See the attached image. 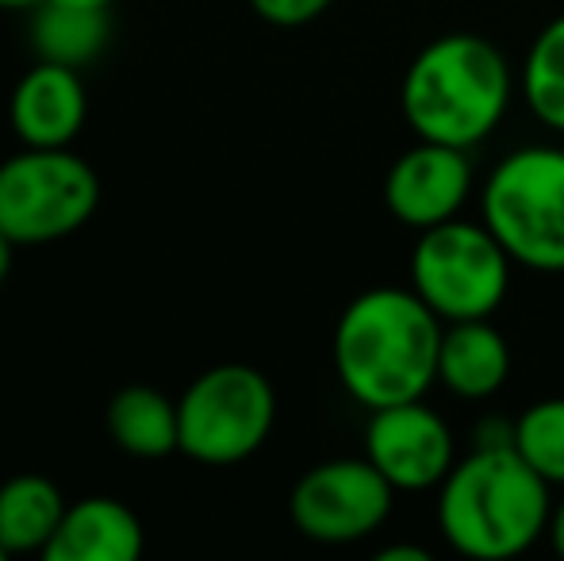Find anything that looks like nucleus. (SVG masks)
I'll use <instances>...</instances> for the list:
<instances>
[{
	"instance_id": "1",
	"label": "nucleus",
	"mask_w": 564,
	"mask_h": 561,
	"mask_svg": "<svg viewBox=\"0 0 564 561\" xmlns=\"http://www.w3.org/2000/svg\"><path fill=\"white\" fill-rule=\"evenodd\" d=\"M446 323L415 289L377 284L346 304L335 327V374L361 408L423 400L438 381V350Z\"/></svg>"
},
{
	"instance_id": "2",
	"label": "nucleus",
	"mask_w": 564,
	"mask_h": 561,
	"mask_svg": "<svg viewBox=\"0 0 564 561\" xmlns=\"http://www.w3.org/2000/svg\"><path fill=\"white\" fill-rule=\"evenodd\" d=\"M550 481L519 450L476 446L438 485V527L457 554L476 561L519 558L545 539Z\"/></svg>"
},
{
	"instance_id": "3",
	"label": "nucleus",
	"mask_w": 564,
	"mask_h": 561,
	"mask_svg": "<svg viewBox=\"0 0 564 561\" xmlns=\"http://www.w3.org/2000/svg\"><path fill=\"white\" fill-rule=\"evenodd\" d=\"M514 74L491 39L453 31L415 54L403 74L400 108L408 128L426 142L473 150L503 123Z\"/></svg>"
},
{
	"instance_id": "4",
	"label": "nucleus",
	"mask_w": 564,
	"mask_h": 561,
	"mask_svg": "<svg viewBox=\"0 0 564 561\" xmlns=\"http://www.w3.org/2000/svg\"><path fill=\"white\" fill-rule=\"evenodd\" d=\"M480 219L511 255L534 273H564V150L519 147L488 173Z\"/></svg>"
},
{
	"instance_id": "5",
	"label": "nucleus",
	"mask_w": 564,
	"mask_h": 561,
	"mask_svg": "<svg viewBox=\"0 0 564 561\" xmlns=\"http://www.w3.org/2000/svg\"><path fill=\"white\" fill-rule=\"evenodd\" d=\"M511 255L488 224L446 219L419 231L411 250V289L431 304L442 323L491 320L511 289Z\"/></svg>"
},
{
	"instance_id": "6",
	"label": "nucleus",
	"mask_w": 564,
	"mask_h": 561,
	"mask_svg": "<svg viewBox=\"0 0 564 561\" xmlns=\"http://www.w3.org/2000/svg\"><path fill=\"white\" fill-rule=\"evenodd\" d=\"M100 204V181L69 147H23L0 162V231L15 247L82 231Z\"/></svg>"
},
{
	"instance_id": "7",
	"label": "nucleus",
	"mask_w": 564,
	"mask_h": 561,
	"mask_svg": "<svg viewBox=\"0 0 564 561\" xmlns=\"http://www.w3.org/2000/svg\"><path fill=\"white\" fill-rule=\"evenodd\" d=\"M181 454L204 465L246 462L265 446L276 420V392L269 377L242 362L200 374L177 400Z\"/></svg>"
},
{
	"instance_id": "8",
	"label": "nucleus",
	"mask_w": 564,
	"mask_h": 561,
	"mask_svg": "<svg viewBox=\"0 0 564 561\" xmlns=\"http://www.w3.org/2000/svg\"><path fill=\"white\" fill-rule=\"evenodd\" d=\"M392 481L369 457H330L296 481L289 516L304 539L346 547L380 531L392 516Z\"/></svg>"
},
{
	"instance_id": "9",
	"label": "nucleus",
	"mask_w": 564,
	"mask_h": 561,
	"mask_svg": "<svg viewBox=\"0 0 564 561\" xmlns=\"http://www.w3.org/2000/svg\"><path fill=\"white\" fill-rule=\"evenodd\" d=\"M365 457L392 481L395 493L438 488L457 465L449 423L423 400L377 408L365 427Z\"/></svg>"
},
{
	"instance_id": "10",
	"label": "nucleus",
	"mask_w": 564,
	"mask_h": 561,
	"mask_svg": "<svg viewBox=\"0 0 564 561\" xmlns=\"http://www.w3.org/2000/svg\"><path fill=\"white\" fill-rule=\"evenodd\" d=\"M473 193V162L468 150L446 142L419 139L403 150L384 177V204L403 227L426 231L446 219H457Z\"/></svg>"
},
{
	"instance_id": "11",
	"label": "nucleus",
	"mask_w": 564,
	"mask_h": 561,
	"mask_svg": "<svg viewBox=\"0 0 564 561\" xmlns=\"http://www.w3.org/2000/svg\"><path fill=\"white\" fill-rule=\"evenodd\" d=\"M89 116V97L77 69L39 62L20 77L8 105V120L23 147H69Z\"/></svg>"
},
{
	"instance_id": "12",
	"label": "nucleus",
	"mask_w": 564,
	"mask_h": 561,
	"mask_svg": "<svg viewBox=\"0 0 564 561\" xmlns=\"http://www.w3.org/2000/svg\"><path fill=\"white\" fill-rule=\"evenodd\" d=\"M142 554V524L112 496H89L69 504L54 531L46 561H134Z\"/></svg>"
},
{
	"instance_id": "13",
	"label": "nucleus",
	"mask_w": 564,
	"mask_h": 561,
	"mask_svg": "<svg viewBox=\"0 0 564 561\" xmlns=\"http://www.w3.org/2000/svg\"><path fill=\"white\" fill-rule=\"evenodd\" d=\"M511 377V346L491 320L446 323L438 350V385L460 400H488Z\"/></svg>"
},
{
	"instance_id": "14",
	"label": "nucleus",
	"mask_w": 564,
	"mask_h": 561,
	"mask_svg": "<svg viewBox=\"0 0 564 561\" xmlns=\"http://www.w3.org/2000/svg\"><path fill=\"white\" fill-rule=\"evenodd\" d=\"M69 504L62 500L58 485L39 473L0 485V547L4 554H43L58 531Z\"/></svg>"
},
{
	"instance_id": "15",
	"label": "nucleus",
	"mask_w": 564,
	"mask_h": 561,
	"mask_svg": "<svg viewBox=\"0 0 564 561\" xmlns=\"http://www.w3.org/2000/svg\"><path fill=\"white\" fill-rule=\"evenodd\" d=\"M108 434L119 450L131 457H165L181 450V420L177 404L147 385L119 389L108 400Z\"/></svg>"
},
{
	"instance_id": "16",
	"label": "nucleus",
	"mask_w": 564,
	"mask_h": 561,
	"mask_svg": "<svg viewBox=\"0 0 564 561\" xmlns=\"http://www.w3.org/2000/svg\"><path fill=\"white\" fill-rule=\"evenodd\" d=\"M108 31H112L108 12L43 0L35 4V20H31V46H35L39 62L82 69L108 46Z\"/></svg>"
},
{
	"instance_id": "17",
	"label": "nucleus",
	"mask_w": 564,
	"mask_h": 561,
	"mask_svg": "<svg viewBox=\"0 0 564 561\" xmlns=\"http://www.w3.org/2000/svg\"><path fill=\"white\" fill-rule=\"evenodd\" d=\"M519 89L545 128L564 131V15L545 23L530 43Z\"/></svg>"
},
{
	"instance_id": "18",
	"label": "nucleus",
	"mask_w": 564,
	"mask_h": 561,
	"mask_svg": "<svg viewBox=\"0 0 564 561\" xmlns=\"http://www.w3.org/2000/svg\"><path fill=\"white\" fill-rule=\"evenodd\" d=\"M511 446L538 470L553 488H564V397L538 400L514 420Z\"/></svg>"
},
{
	"instance_id": "19",
	"label": "nucleus",
	"mask_w": 564,
	"mask_h": 561,
	"mask_svg": "<svg viewBox=\"0 0 564 561\" xmlns=\"http://www.w3.org/2000/svg\"><path fill=\"white\" fill-rule=\"evenodd\" d=\"M335 0H250V8L265 23L276 28H304V23L319 20Z\"/></svg>"
},
{
	"instance_id": "20",
	"label": "nucleus",
	"mask_w": 564,
	"mask_h": 561,
	"mask_svg": "<svg viewBox=\"0 0 564 561\" xmlns=\"http://www.w3.org/2000/svg\"><path fill=\"white\" fill-rule=\"evenodd\" d=\"M377 561H431L423 547H403V542H395V547H384L377 550Z\"/></svg>"
},
{
	"instance_id": "21",
	"label": "nucleus",
	"mask_w": 564,
	"mask_h": 561,
	"mask_svg": "<svg viewBox=\"0 0 564 561\" xmlns=\"http://www.w3.org/2000/svg\"><path fill=\"white\" fill-rule=\"evenodd\" d=\"M545 539L553 542V550L564 558V500L561 504H553V511H550V527H545Z\"/></svg>"
},
{
	"instance_id": "22",
	"label": "nucleus",
	"mask_w": 564,
	"mask_h": 561,
	"mask_svg": "<svg viewBox=\"0 0 564 561\" xmlns=\"http://www.w3.org/2000/svg\"><path fill=\"white\" fill-rule=\"evenodd\" d=\"M12 247H15V242L8 239L4 231H0V284H4L8 270H12Z\"/></svg>"
},
{
	"instance_id": "23",
	"label": "nucleus",
	"mask_w": 564,
	"mask_h": 561,
	"mask_svg": "<svg viewBox=\"0 0 564 561\" xmlns=\"http://www.w3.org/2000/svg\"><path fill=\"white\" fill-rule=\"evenodd\" d=\"M54 4H69V8H93V12H108L112 0H54Z\"/></svg>"
},
{
	"instance_id": "24",
	"label": "nucleus",
	"mask_w": 564,
	"mask_h": 561,
	"mask_svg": "<svg viewBox=\"0 0 564 561\" xmlns=\"http://www.w3.org/2000/svg\"><path fill=\"white\" fill-rule=\"evenodd\" d=\"M43 4V0H0V8H35Z\"/></svg>"
},
{
	"instance_id": "25",
	"label": "nucleus",
	"mask_w": 564,
	"mask_h": 561,
	"mask_svg": "<svg viewBox=\"0 0 564 561\" xmlns=\"http://www.w3.org/2000/svg\"><path fill=\"white\" fill-rule=\"evenodd\" d=\"M4 558H8V554H4V547H0V561H4Z\"/></svg>"
}]
</instances>
